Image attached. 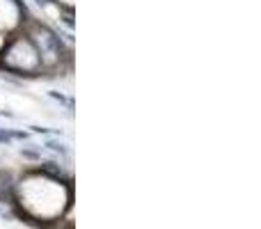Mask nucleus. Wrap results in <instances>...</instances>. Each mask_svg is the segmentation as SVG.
I'll return each mask as SVG.
<instances>
[{
	"mask_svg": "<svg viewBox=\"0 0 261 229\" xmlns=\"http://www.w3.org/2000/svg\"><path fill=\"white\" fill-rule=\"evenodd\" d=\"M12 131V138H14V142H16V140H21V142H25V140H30V131H18V129H9Z\"/></svg>",
	"mask_w": 261,
	"mask_h": 229,
	"instance_id": "obj_7",
	"label": "nucleus"
},
{
	"mask_svg": "<svg viewBox=\"0 0 261 229\" xmlns=\"http://www.w3.org/2000/svg\"><path fill=\"white\" fill-rule=\"evenodd\" d=\"M18 154H21V158H25V161H32V163H39L41 158H44V149L37 147V144L21 147V149H18Z\"/></svg>",
	"mask_w": 261,
	"mask_h": 229,
	"instance_id": "obj_3",
	"label": "nucleus"
},
{
	"mask_svg": "<svg viewBox=\"0 0 261 229\" xmlns=\"http://www.w3.org/2000/svg\"><path fill=\"white\" fill-rule=\"evenodd\" d=\"M0 144H3V147H12V144H14L12 131H9V129H3V126H0Z\"/></svg>",
	"mask_w": 261,
	"mask_h": 229,
	"instance_id": "obj_6",
	"label": "nucleus"
},
{
	"mask_svg": "<svg viewBox=\"0 0 261 229\" xmlns=\"http://www.w3.org/2000/svg\"><path fill=\"white\" fill-rule=\"evenodd\" d=\"M0 117H9V119H14L16 115H14L12 110H0Z\"/></svg>",
	"mask_w": 261,
	"mask_h": 229,
	"instance_id": "obj_8",
	"label": "nucleus"
},
{
	"mask_svg": "<svg viewBox=\"0 0 261 229\" xmlns=\"http://www.w3.org/2000/svg\"><path fill=\"white\" fill-rule=\"evenodd\" d=\"M28 131H30V133H35V135H44V138H60V135H62V131H58V129H48V126H35V124H32Z\"/></svg>",
	"mask_w": 261,
	"mask_h": 229,
	"instance_id": "obj_5",
	"label": "nucleus"
},
{
	"mask_svg": "<svg viewBox=\"0 0 261 229\" xmlns=\"http://www.w3.org/2000/svg\"><path fill=\"white\" fill-rule=\"evenodd\" d=\"M41 149H46V151L55 154V156H62V158H67L69 154H71L69 144L62 142L60 138H44V140H41Z\"/></svg>",
	"mask_w": 261,
	"mask_h": 229,
	"instance_id": "obj_2",
	"label": "nucleus"
},
{
	"mask_svg": "<svg viewBox=\"0 0 261 229\" xmlns=\"http://www.w3.org/2000/svg\"><path fill=\"white\" fill-rule=\"evenodd\" d=\"M46 94H48V99L58 101L60 106H67L69 110H73V106H76V104H73V99H71V96L62 94V92H58V90H48V92H46Z\"/></svg>",
	"mask_w": 261,
	"mask_h": 229,
	"instance_id": "obj_4",
	"label": "nucleus"
},
{
	"mask_svg": "<svg viewBox=\"0 0 261 229\" xmlns=\"http://www.w3.org/2000/svg\"><path fill=\"white\" fill-rule=\"evenodd\" d=\"M30 14L23 0H0V35L9 37L12 32L21 30L28 21Z\"/></svg>",
	"mask_w": 261,
	"mask_h": 229,
	"instance_id": "obj_1",
	"label": "nucleus"
}]
</instances>
